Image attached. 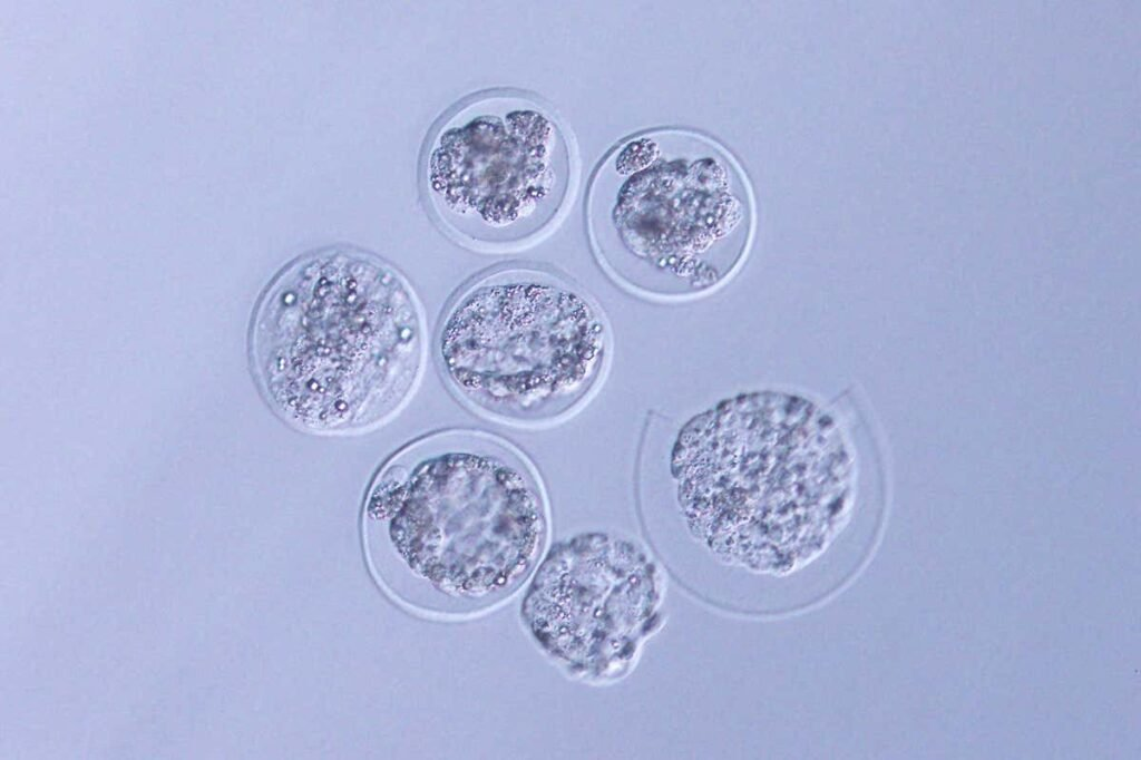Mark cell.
<instances>
[{
    "instance_id": "cell-1",
    "label": "cell",
    "mask_w": 1141,
    "mask_h": 760,
    "mask_svg": "<svg viewBox=\"0 0 1141 760\" xmlns=\"http://www.w3.org/2000/svg\"><path fill=\"white\" fill-rule=\"evenodd\" d=\"M426 335L406 279L376 256L330 250L300 259L265 293L252 355L262 390L293 427L350 435L412 396Z\"/></svg>"
},
{
    "instance_id": "cell-2",
    "label": "cell",
    "mask_w": 1141,
    "mask_h": 760,
    "mask_svg": "<svg viewBox=\"0 0 1141 760\" xmlns=\"http://www.w3.org/2000/svg\"><path fill=\"white\" fill-rule=\"evenodd\" d=\"M363 523L369 559L389 586L487 604L523 584L548 533L532 462L469 428L430 432L391 455L369 486Z\"/></svg>"
},
{
    "instance_id": "cell-3",
    "label": "cell",
    "mask_w": 1141,
    "mask_h": 760,
    "mask_svg": "<svg viewBox=\"0 0 1141 760\" xmlns=\"http://www.w3.org/2000/svg\"><path fill=\"white\" fill-rule=\"evenodd\" d=\"M612 339L595 300L563 273L509 263L470 280L439 325L443 379L475 412L542 427L576 412L606 373Z\"/></svg>"
},
{
    "instance_id": "cell-4",
    "label": "cell",
    "mask_w": 1141,
    "mask_h": 760,
    "mask_svg": "<svg viewBox=\"0 0 1141 760\" xmlns=\"http://www.w3.org/2000/svg\"><path fill=\"white\" fill-rule=\"evenodd\" d=\"M699 148L686 131H637L609 149L589 181L585 212L596 260L642 298L701 293L742 255V186Z\"/></svg>"
},
{
    "instance_id": "cell-5",
    "label": "cell",
    "mask_w": 1141,
    "mask_h": 760,
    "mask_svg": "<svg viewBox=\"0 0 1141 760\" xmlns=\"http://www.w3.org/2000/svg\"><path fill=\"white\" fill-rule=\"evenodd\" d=\"M428 205L459 244L525 247L564 215L576 182L569 136L542 100L513 89L471 96L437 126L423 160Z\"/></svg>"
}]
</instances>
